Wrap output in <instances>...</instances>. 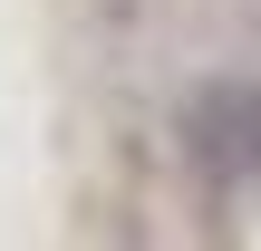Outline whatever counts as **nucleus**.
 <instances>
[{
  "label": "nucleus",
  "mask_w": 261,
  "mask_h": 251,
  "mask_svg": "<svg viewBox=\"0 0 261 251\" xmlns=\"http://www.w3.org/2000/svg\"><path fill=\"white\" fill-rule=\"evenodd\" d=\"M174 135H184V164L203 193H252L261 184V87L252 77H194L184 106H174Z\"/></svg>",
  "instance_id": "obj_1"
}]
</instances>
